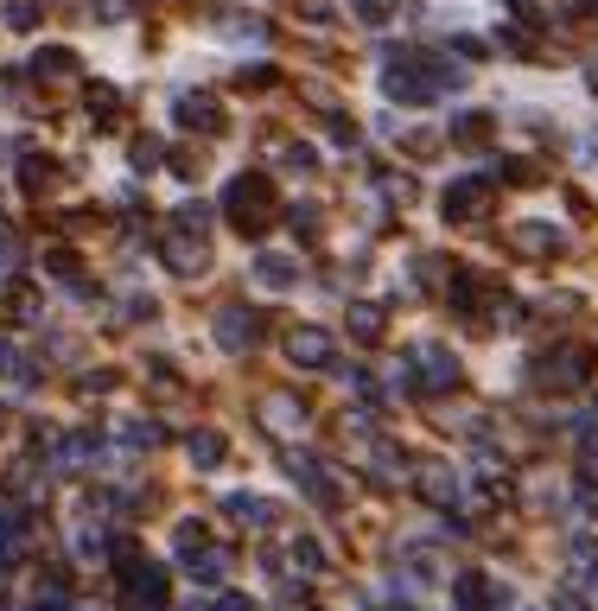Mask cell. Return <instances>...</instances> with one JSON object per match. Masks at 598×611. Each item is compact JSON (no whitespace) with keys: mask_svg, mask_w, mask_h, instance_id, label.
Masks as SVG:
<instances>
[{"mask_svg":"<svg viewBox=\"0 0 598 611\" xmlns=\"http://www.w3.org/2000/svg\"><path fill=\"white\" fill-rule=\"evenodd\" d=\"M230 516H236V522H255V529H261V522H268L274 510H268V503H261L255 491H236V497H230Z\"/></svg>","mask_w":598,"mask_h":611,"instance_id":"2","label":"cell"},{"mask_svg":"<svg viewBox=\"0 0 598 611\" xmlns=\"http://www.w3.org/2000/svg\"><path fill=\"white\" fill-rule=\"evenodd\" d=\"M293 357L299 363H325L331 357V338H325V331H293Z\"/></svg>","mask_w":598,"mask_h":611,"instance_id":"1","label":"cell"},{"mask_svg":"<svg viewBox=\"0 0 598 611\" xmlns=\"http://www.w3.org/2000/svg\"><path fill=\"white\" fill-rule=\"evenodd\" d=\"M191 465H198V471L223 465V440H217V433H198V440H191Z\"/></svg>","mask_w":598,"mask_h":611,"instance_id":"3","label":"cell"}]
</instances>
